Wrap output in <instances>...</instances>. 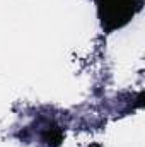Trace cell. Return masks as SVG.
Listing matches in <instances>:
<instances>
[{"instance_id": "cell-1", "label": "cell", "mask_w": 145, "mask_h": 147, "mask_svg": "<svg viewBox=\"0 0 145 147\" xmlns=\"http://www.w3.org/2000/svg\"><path fill=\"white\" fill-rule=\"evenodd\" d=\"M138 9L140 0H99L103 24L108 29L123 26Z\"/></svg>"}]
</instances>
